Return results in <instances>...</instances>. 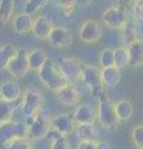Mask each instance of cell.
<instances>
[{
  "mask_svg": "<svg viewBox=\"0 0 143 149\" xmlns=\"http://www.w3.org/2000/svg\"><path fill=\"white\" fill-rule=\"evenodd\" d=\"M60 11L63 14L65 17H71L76 10V5L78 0H50Z\"/></svg>",
  "mask_w": 143,
  "mask_h": 149,
  "instance_id": "484cf974",
  "label": "cell"
},
{
  "mask_svg": "<svg viewBox=\"0 0 143 149\" xmlns=\"http://www.w3.org/2000/svg\"><path fill=\"white\" fill-rule=\"evenodd\" d=\"M49 56L47 52L44 49H34L29 51V65H30V71L39 72L41 67L47 62Z\"/></svg>",
  "mask_w": 143,
  "mask_h": 149,
  "instance_id": "ac0fdd59",
  "label": "cell"
},
{
  "mask_svg": "<svg viewBox=\"0 0 143 149\" xmlns=\"http://www.w3.org/2000/svg\"><path fill=\"white\" fill-rule=\"evenodd\" d=\"M34 25V17L33 15L27 14L25 11L17 13L15 16L11 19V27L13 30L19 35H25L27 32H31Z\"/></svg>",
  "mask_w": 143,
  "mask_h": 149,
  "instance_id": "9a60e30c",
  "label": "cell"
},
{
  "mask_svg": "<svg viewBox=\"0 0 143 149\" xmlns=\"http://www.w3.org/2000/svg\"><path fill=\"white\" fill-rule=\"evenodd\" d=\"M38 73H39V78L41 83L47 90L52 92H57L68 85V81L62 74L59 65H56L51 60H47V62L41 67V70Z\"/></svg>",
  "mask_w": 143,
  "mask_h": 149,
  "instance_id": "6da1fadb",
  "label": "cell"
},
{
  "mask_svg": "<svg viewBox=\"0 0 143 149\" xmlns=\"http://www.w3.org/2000/svg\"><path fill=\"white\" fill-rule=\"evenodd\" d=\"M51 119L52 117L46 109H41L34 117H27L25 119V124L29 130V138L31 141H38L49 136L52 129Z\"/></svg>",
  "mask_w": 143,
  "mask_h": 149,
  "instance_id": "7a4b0ae2",
  "label": "cell"
},
{
  "mask_svg": "<svg viewBox=\"0 0 143 149\" xmlns=\"http://www.w3.org/2000/svg\"><path fill=\"white\" fill-rule=\"evenodd\" d=\"M82 66H84V63L73 57H62L59 61V67L61 70L62 74L71 85H75L77 81L81 80Z\"/></svg>",
  "mask_w": 143,
  "mask_h": 149,
  "instance_id": "9c48e42d",
  "label": "cell"
},
{
  "mask_svg": "<svg viewBox=\"0 0 143 149\" xmlns=\"http://www.w3.org/2000/svg\"><path fill=\"white\" fill-rule=\"evenodd\" d=\"M81 81L85 83V86L89 88L92 96L96 97V98H98L103 93L105 85L102 82V77H101V68L95 66V65L84 63Z\"/></svg>",
  "mask_w": 143,
  "mask_h": 149,
  "instance_id": "5b68a950",
  "label": "cell"
},
{
  "mask_svg": "<svg viewBox=\"0 0 143 149\" xmlns=\"http://www.w3.org/2000/svg\"><path fill=\"white\" fill-rule=\"evenodd\" d=\"M54 136L51 133H49V136L52 139V144H51V149H71L70 146V142H68L67 137H63V136H60L59 133H56L54 130Z\"/></svg>",
  "mask_w": 143,
  "mask_h": 149,
  "instance_id": "f546056e",
  "label": "cell"
},
{
  "mask_svg": "<svg viewBox=\"0 0 143 149\" xmlns=\"http://www.w3.org/2000/svg\"><path fill=\"white\" fill-rule=\"evenodd\" d=\"M3 149H33V144H31V139L29 137L16 138L10 143H8Z\"/></svg>",
  "mask_w": 143,
  "mask_h": 149,
  "instance_id": "1f68e13d",
  "label": "cell"
},
{
  "mask_svg": "<svg viewBox=\"0 0 143 149\" xmlns=\"http://www.w3.org/2000/svg\"><path fill=\"white\" fill-rule=\"evenodd\" d=\"M97 119L105 128H114L119 123V119L116 113L114 102L111 100L108 95L103 92L98 97V106H97Z\"/></svg>",
  "mask_w": 143,
  "mask_h": 149,
  "instance_id": "3957f363",
  "label": "cell"
},
{
  "mask_svg": "<svg viewBox=\"0 0 143 149\" xmlns=\"http://www.w3.org/2000/svg\"><path fill=\"white\" fill-rule=\"evenodd\" d=\"M98 65L101 68L114 66V49H105L98 55Z\"/></svg>",
  "mask_w": 143,
  "mask_h": 149,
  "instance_id": "f1b7e54d",
  "label": "cell"
},
{
  "mask_svg": "<svg viewBox=\"0 0 143 149\" xmlns=\"http://www.w3.org/2000/svg\"><path fill=\"white\" fill-rule=\"evenodd\" d=\"M76 136L80 141H96L97 129L95 124H77Z\"/></svg>",
  "mask_w": 143,
  "mask_h": 149,
  "instance_id": "d4e9b609",
  "label": "cell"
},
{
  "mask_svg": "<svg viewBox=\"0 0 143 149\" xmlns=\"http://www.w3.org/2000/svg\"><path fill=\"white\" fill-rule=\"evenodd\" d=\"M121 37H122L123 44L127 46L140 39V36H138V29H137V21L135 19L130 17V20L124 24V26L121 29Z\"/></svg>",
  "mask_w": 143,
  "mask_h": 149,
  "instance_id": "ffe728a7",
  "label": "cell"
},
{
  "mask_svg": "<svg viewBox=\"0 0 143 149\" xmlns=\"http://www.w3.org/2000/svg\"><path fill=\"white\" fill-rule=\"evenodd\" d=\"M103 24L112 30H121L124 24L130 20L126 8L122 5H113L107 8L101 15Z\"/></svg>",
  "mask_w": 143,
  "mask_h": 149,
  "instance_id": "52a82bcc",
  "label": "cell"
},
{
  "mask_svg": "<svg viewBox=\"0 0 143 149\" xmlns=\"http://www.w3.org/2000/svg\"><path fill=\"white\" fill-rule=\"evenodd\" d=\"M76 149H97V141H80Z\"/></svg>",
  "mask_w": 143,
  "mask_h": 149,
  "instance_id": "e575fe53",
  "label": "cell"
},
{
  "mask_svg": "<svg viewBox=\"0 0 143 149\" xmlns=\"http://www.w3.org/2000/svg\"><path fill=\"white\" fill-rule=\"evenodd\" d=\"M102 26L93 19H87L80 26L78 39L85 44H95L102 37Z\"/></svg>",
  "mask_w": 143,
  "mask_h": 149,
  "instance_id": "30bf717a",
  "label": "cell"
},
{
  "mask_svg": "<svg viewBox=\"0 0 143 149\" xmlns=\"http://www.w3.org/2000/svg\"><path fill=\"white\" fill-rule=\"evenodd\" d=\"M130 51L131 57V66L132 67H141L143 66V39H138L135 42L127 46Z\"/></svg>",
  "mask_w": 143,
  "mask_h": 149,
  "instance_id": "7402d4cb",
  "label": "cell"
},
{
  "mask_svg": "<svg viewBox=\"0 0 143 149\" xmlns=\"http://www.w3.org/2000/svg\"><path fill=\"white\" fill-rule=\"evenodd\" d=\"M51 125H52V130H55L60 136H63V137H68L77 128L75 119H73L72 114L70 113L55 114L51 119Z\"/></svg>",
  "mask_w": 143,
  "mask_h": 149,
  "instance_id": "8fae6325",
  "label": "cell"
},
{
  "mask_svg": "<svg viewBox=\"0 0 143 149\" xmlns=\"http://www.w3.org/2000/svg\"><path fill=\"white\" fill-rule=\"evenodd\" d=\"M49 1L50 0H26L25 6H24V11L30 14V15H34V14H36L40 10V9H43L47 5Z\"/></svg>",
  "mask_w": 143,
  "mask_h": 149,
  "instance_id": "4dcf8cb0",
  "label": "cell"
},
{
  "mask_svg": "<svg viewBox=\"0 0 143 149\" xmlns=\"http://www.w3.org/2000/svg\"><path fill=\"white\" fill-rule=\"evenodd\" d=\"M131 63L130 51L128 47H117L114 49V66H117L119 70L127 67Z\"/></svg>",
  "mask_w": 143,
  "mask_h": 149,
  "instance_id": "4316f807",
  "label": "cell"
},
{
  "mask_svg": "<svg viewBox=\"0 0 143 149\" xmlns=\"http://www.w3.org/2000/svg\"><path fill=\"white\" fill-rule=\"evenodd\" d=\"M114 107H116V113L119 122H126L135 113V106H133V103L130 100L126 98L118 100L114 102Z\"/></svg>",
  "mask_w": 143,
  "mask_h": 149,
  "instance_id": "44dd1931",
  "label": "cell"
},
{
  "mask_svg": "<svg viewBox=\"0 0 143 149\" xmlns=\"http://www.w3.org/2000/svg\"><path fill=\"white\" fill-rule=\"evenodd\" d=\"M25 137H29V130L25 122H16L10 119L0 124V149H3L14 139Z\"/></svg>",
  "mask_w": 143,
  "mask_h": 149,
  "instance_id": "8992f818",
  "label": "cell"
},
{
  "mask_svg": "<svg viewBox=\"0 0 143 149\" xmlns=\"http://www.w3.org/2000/svg\"><path fill=\"white\" fill-rule=\"evenodd\" d=\"M44 96L38 87H29L22 93L21 97V113L24 117H34L43 109Z\"/></svg>",
  "mask_w": 143,
  "mask_h": 149,
  "instance_id": "277c9868",
  "label": "cell"
},
{
  "mask_svg": "<svg viewBox=\"0 0 143 149\" xmlns=\"http://www.w3.org/2000/svg\"><path fill=\"white\" fill-rule=\"evenodd\" d=\"M72 117L76 124H95L97 119V108L89 103H80L73 109Z\"/></svg>",
  "mask_w": 143,
  "mask_h": 149,
  "instance_id": "7c38bea8",
  "label": "cell"
},
{
  "mask_svg": "<svg viewBox=\"0 0 143 149\" xmlns=\"http://www.w3.org/2000/svg\"><path fill=\"white\" fill-rule=\"evenodd\" d=\"M119 1H127V0H119Z\"/></svg>",
  "mask_w": 143,
  "mask_h": 149,
  "instance_id": "8d00e7d4",
  "label": "cell"
},
{
  "mask_svg": "<svg viewBox=\"0 0 143 149\" xmlns=\"http://www.w3.org/2000/svg\"><path fill=\"white\" fill-rule=\"evenodd\" d=\"M22 97L21 88L15 81H4L0 83V98L15 103Z\"/></svg>",
  "mask_w": 143,
  "mask_h": 149,
  "instance_id": "2e32d148",
  "label": "cell"
},
{
  "mask_svg": "<svg viewBox=\"0 0 143 149\" xmlns=\"http://www.w3.org/2000/svg\"><path fill=\"white\" fill-rule=\"evenodd\" d=\"M131 138L138 149H143V124H138L132 129Z\"/></svg>",
  "mask_w": 143,
  "mask_h": 149,
  "instance_id": "d6a6232c",
  "label": "cell"
},
{
  "mask_svg": "<svg viewBox=\"0 0 143 149\" xmlns=\"http://www.w3.org/2000/svg\"><path fill=\"white\" fill-rule=\"evenodd\" d=\"M101 77L105 86L116 87L121 81V70L117 66H110L101 68Z\"/></svg>",
  "mask_w": 143,
  "mask_h": 149,
  "instance_id": "d6986e66",
  "label": "cell"
},
{
  "mask_svg": "<svg viewBox=\"0 0 143 149\" xmlns=\"http://www.w3.org/2000/svg\"><path fill=\"white\" fill-rule=\"evenodd\" d=\"M132 14L137 22H143V0H133Z\"/></svg>",
  "mask_w": 143,
  "mask_h": 149,
  "instance_id": "836d02e7",
  "label": "cell"
},
{
  "mask_svg": "<svg viewBox=\"0 0 143 149\" xmlns=\"http://www.w3.org/2000/svg\"><path fill=\"white\" fill-rule=\"evenodd\" d=\"M15 0H0V25L4 26L11 20Z\"/></svg>",
  "mask_w": 143,
  "mask_h": 149,
  "instance_id": "603a6c76",
  "label": "cell"
},
{
  "mask_svg": "<svg viewBox=\"0 0 143 149\" xmlns=\"http://www.w3.org/2000/svg\"><path fill=\"white\" fill-rule=\"evenodd\" d=\"M56 97L60 103H62L63 106L67 107H75L77 104H80V93L76 90L75 85L68 83L67 86L61 88L60 91L56 92Z\"/></svg>",
  "mask_w": 143,
  "mask_h": 149,
  "instance_id": "e0dca14e",
  "label": "cell"
},
{
  "mask_svg": "<svg viewBox=\"0 0 143 149\" xmlns=\"http://www.w3.org/2000/svg\"><path fill=\"white\" fill-rule=\"evenodd\" d=\"M97 149H112L107 141H97Z\"/></svg>",
  "mask_w": 143,
  "mask_h": 149,
  "instance_id": "d590c367",
  "label": "cell"
},
{
  "mask_svg": "<svg viewBox=\"0 0 143 149\" xmlns=\"http://www.w3.org/2000/svg\"><path fill=\"white\" fill-rule=\"evenodd\" d=\"M54 22L51 19H49L45 15H38L34 17V25H33V35L39 40H47L51 31L54 30Z\"/></svg>",
  "mask_w": 143,
  "mask_h": 149,
  "instance_id": "5bb4252c",
  "label": "cell"
},
{
  "mask_svg": "<svg viewBox=\"0 0 143 149\" xmlns=\"http://www.w3.org/2000/svg\"><path fill=\"white\" fill-rule=\"evenodd\" d=\"M14 109H15V106H14V103H11V102H8V101H4V100L0 98V124L13 119Z\"/></svg>",
  "mask_w": 143,
  "mask_h": 149,
  "instance_id": "83f0119b",
  "label": "cell"
},
{
  "mask_svg": "<svg viewBox=\"0 0 143 149\" xmlns=\"http://www.w3.org/2000/svg\"><path fill=\"white\" fill-rule=\"evenodd\" d=\"M49 44L56 49H65L68 47L73 42V36L70 30L63 26H55L51 34L49 36Z\"/></svg>",
  "mask_w": 143,
  "mask_h": 149,
  "instance_id": "4fadbf2b",
  "label": "cell"
},
{
  "mask_svg": "<svg viewBox=\"0 0 143 149\" xmlns=\"http://www.w3.org/2000/svg\"><path fill=\"white\" fill-rule=\"evenodd\" d=\"M6 71L15 78L25 77L27 72L30 71L29 51L26 49H17L15 56L11 58V61L8 65Z\"/></svg>",
  "mask_w": 143,
  "mask_h": 149,
  "instance_id": "ba28073f",
  "label": "cell"
},
{
  "mask_svg": "<svg viewBox=\"0 0 143 149\" xmlns=\"http://www.w3.org/2000/svg\"><path fill=\"white\" fill-rule=\"evenodd\" d=\"M17 49L13 44H4L0 46V70H6L9 62L15 56Z\"/></svg>",
  "mask_w": 143,
  "mask_h": 149,
  "instance_id": "cb8c5ba5",
  "label": "cell"
}]
</instances>
